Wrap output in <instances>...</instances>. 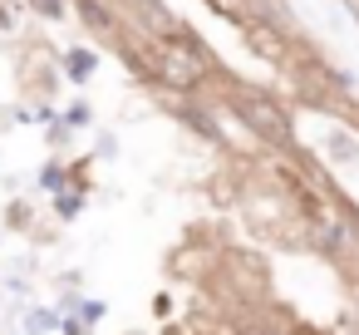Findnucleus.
I'll return each mask as SVG.
<instances>
[{
    "mask_svg": "<svg viewBox=\"0 0 359 335\" xmlns=\"http://www.w3.org/2000/svg\"><path fill=\"white\" fill-rule=\"evenodd\" d=\"M148 70H153V79L168 84V89H197V84L207 79V60H202L182 35L158 40L153 55H148Z\"/></svg>",
    "mask_w": 359,
    "mask_h": 335,
    "instance_id": "f257e3e1",
    "label": "nucleus"
},
{
    "mask_svg": "<svg viewBox=\"0 0 359 335\" xmlns=\"http://www.w3.org/2000/svg\"><path fill=\"white\" fill-rule=\"evenodd\" d=\"M236 114H241V124H246L256 138H266V143H276V148H290V143H295L290 114H285L276 99H266V94H256V89H236Z\"/></svg>",
    "mask_w": 359,
    "mask_h": 335,
    "instance_id": "f03ea898",
    "label": "nucleus"
},
{
    "mask_svg": "<svg viewBox=\"0 0 359 335\" xmlns=\"http://www.w3.org/2000/svg\"><path fill=\"white\" fill-rule=\"evenodd\" d=\"M246 40H251V50H256V55L280 60V35H276V30H266V25H256V20H251V25H246Z\"/></svg>",
    "mask_w": 359,
    "mask_h": 335,
    "instance_id": "7ed1b4c3",
    "label": "nucleus"
},
{
    "mask_svg": "<svg viewBox=\"0 0 359 335\" xmlns=\"http://www.w3.org/2000/svg\"><path fill=\"white\" fill-rule=\"evenodd\" d=\"M94 50H69V60H65V70H69V79H89L94 74Z\"/></svg>",
    "mask_w": 359,
    "mask_h": 335,
    "instance_id": "20e7f679",
    "label": "nucleus"
},
{
    "mask_svg": "<svg viewBox=\"0 0 359 335\" xmlns=\"http://www.w3.org/2000/svg\"><path fill=\"white\" fill-rule=\"evenodd\" d=\"M79 15H84V20H89L94 30H114V15H109V11L99 6V0H79Z\"/></svg>",
    "mask_w": 359,
    "mask_h": 335,
    "instance_id": "39448f33",
    "label": "nucleus"
},
{
    "mask_svg": "<svg viewBox=\"0 0 359 335\" xmlns=\"http://www.w3.org/2000/svg\"><path fill=\"white\" fill-rule=\"evenodd\" d=\"M212 11H217V15H226V20H236V25H251V20H246V11L236 6V0H212Z\"/></svg>",
    "mask_w": 359,
    "mask_h": 335,
    "instance_id": "423d86ee",
    "label": "nucleus"
},
{
    "mask_svg": "<svg viewBox=\"0 0 359 335\" xmlns=\"http://www.w3.org/2000/svg\"><path fill=\"white\" fill-rule=\"evenodd\" d=\"M182 119H187V124H197V129H202V133H207V138H217V129H212V124H207V114H197V109H187V114H182Z\"/></svg>",
    "mask_w": 359,
    "mask_h": 335,
    "instance_id": "0eeeda50",
    "label": "nucleus"
},
{
    "mask_svg": "<svg viewBox=\"0 0 359 335\" xmlns=\"http://www.w3.org/2000/svg\"><path fill=\"white\" fill-rule=\"evenodd\" d=\"M30 6H40L50 20H60V15H65V0H30Z\"/></svg>",
    "mask_w": 359,
    "mask_h": 335,
    "instance_id": "6e6552de",
    "label": "nucleus"
},
{
    "mask_svg": "<svg viewBox=\"0 0 359 335\" xmlns=\"http://www.w3.org/2000/svg\"><path fill=\"white\" fill-rule=\"evenodd\" d=\"M65 119H69V124H74V129H79V124H89V109H84V104H74V109H69V114H65Z\"/></svg>",
    "mask_w": 359,
    "mask_h": 335,
    "instance_id": "1a4fd4ad",
    "label": "nucleus"
},
{
    "mask_svg": "<svg viewBox=\"0 0 359 335\" xmlns=\"http://www.w3.org/2000/svg\"><path fill=\"white\" fill-rule=\"evenodd\" d=\"M60 212H65V217H74V212H79V197H74V192H65V197H60Z\"/></svg>",
    "mask_w": 359,
    "mask_h": 335,
    "instance_id": "9d476101",
    "label": "nucleus"
},
{
    "mask_svg": "<svg viewBox=\"0 0 359 335\" xmlns=\"http://www.w3.org/2000/svg\"><path fill=\"white\" fill-rule=\"evenodd\" d=\"M241 335H271V330H256V325H246V330H241Z\"/></svg>",
    "mask_w": 359,
    "mask_h": 335,
    "instance_id": "9b49d317",
    "label": "nucleus"
}]
</instances>
